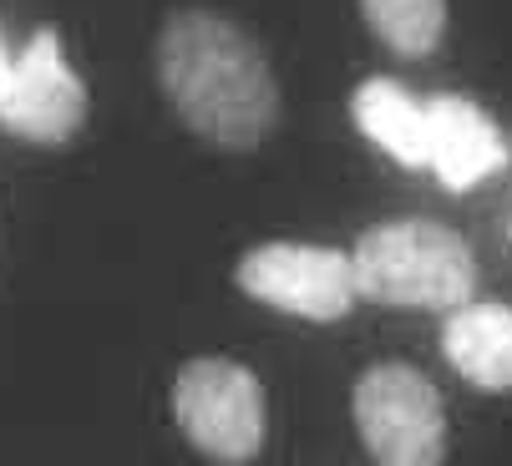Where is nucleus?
I'll return each instance as SVG.
<instances>
[{
    "mask_svg": "<svg viewBox=\"0 0 512 466\" xmlns=\"http://www.w3.org/2000/svg\"><path fill=\"white\" fill-rule=\"evenodd\" d=\"M355 289L391 309H462L477 294V259L467 239L431 218H391L350 249Z\"/></svg>",
    "mask_w": 512,
    "mask_h": 466,
    "instance_id": "2",
    "label": "nucleus"
},
{
    "mask_svg": "<svg viewBox=\"0 0 512 466\" xmlns=\"http://www.w3.org/2000/svg\"><path fill=\"white\" fill-rule=\"evenodd\" d=\"M350 117L371 142H381L396 163L431 168L426 102H416L401 82H391V76H365V82L350 92Z\"/></svg>",
    "mask_w": 512,
    "mask_h": 466,
    "instance_id": "9",
    "label": "nucleus"
},
{
    "mask_svg": "<svg viewBox=\"0 0 512 466\" xmlns=\"http://www.w3.org/2000/svg\"><path fill=\"white\" fill-rule=\"evenodd\" d=\"M426 127H431V173L452 193L472 188L477 178H487L507 163V142H502L497 122L457 92H442L426 102Z\"/></svg>",
    "mask_w": 512,
    "mask_h": 466,
    "instance_id": "7",
    "label": "nucleus"
},
{
    "mask_svg": "<svg viewBox=\"0 0 512 466\" xmlns=\"http://www.w3.org/2000/svg\"><path fill=\"white\" fill-rule=\"evenodd\" d=\"M173 421L193 451L239 466L264 446V385L239 360L198 355L173 380Z\"/></svg>",
    "mask_w": 512,
    "mask_h": 466,
    "instance_id": "4",
    "label": "nucleus"
},
{
    "mask_svg": "<svg viewBox=\"0 0 512 466\" xmlns=\"http://www.w3.org/2000/svg\"><path fill=\"white\" fill-rule=\"evenodd\" d=\"M6 71H11V56H6V41H0V82H6Z\"/></svg>",
    "mask_w": 512,
    "mask_h": 466,
    "instance_id": "11",
    "label": "nucleus"
},
{
    "mask_svg": "<svg viewBox=\"0 0 512 466\" xmlns=\"http://www.w3.org/2000/svg\"><path fill=\"white\" fill-rule=\"evenodd\" d=\"M360 11L396 56H426L447 31V0H360Z\"/></svg>",
    "mask_w": 512,
    "mask_h": 466,
    "instance_id": "10",
    "label": "nucleus"
},
{
    "mask_svg": "<svg viewBox=\"0 0 512 466\" xmlns=\"http://www.w3.org/2000/svg\"><path fill=\"white\" fill-rule=\"evenodd\" d=\"M234 284L269 309L320 325L345 320L360 299L350 254L320 244H259L234 264Z\"/></svg>",
    "mask_w": 512,
    "mask_h": 466,
    "instance_id": "5",
    "label": "nucleus"
},
{
    "mask_svg": "<svg viewBox=\"0 0 512 466\" xmlns=\"http://www.w3.org/2000/svg\"><path fill=\"white\" fill-rule=\"evenodd\" d=\"M360 441L381 466H442L447 456V411L436 385L406 365L381 360L355 380L350 396Z\"/></svg>",
    "mask_w": 512,
    "mask_h": 466,
    "instance_id": "3",
    "label": "nucleus"
},
{
    "mask_svg": "<svg viewBox=\"0 0 512 466\" xmlns=\"http://www.w3.org/2000/svg\"><path fill=\"white\" fill-rule=\"evenodd\" d=\"M0 122L31 142H66L87 122V87L66 66L56 31H36L0 82Z\"/></svg>",
    "mask_w": 512,
    "mask_h": 466,
    "instance_id": "6",
    "label": "nucleus"
},
{
    "mask_svg": "<svg viewBox=\"0 0 512 466\" xmlns=\"http://www.w3.org/2000/svg\"><path fill=\"white\" fill-rule=\"evenodd\" d=\"M442 355L477 391H487V396L512 391V304L472 299V304L452 309L442 325Z\"/></svg>",
    "mask_w": 512,
    "mask_h": 466,
    "instance_id": "8",
    "label": "nucleus"
},
{
    "mask_svg": "<svg viewBox=\"0 0 512 466\" xmlns=\"http://www.w3.org/2000/svg\"><path fill=\"white\" fill-rule=\"evenodd\" d=\"M158 82L178 117L213 147L249 152L279 117V87L259 41L218 11H173L158 36Z\"/></svg>",
    "mask_w": 512,
    "mask_h": 466,
    "instance_id": "1",
    "label": "nucleus"
}]
</instances>
